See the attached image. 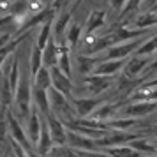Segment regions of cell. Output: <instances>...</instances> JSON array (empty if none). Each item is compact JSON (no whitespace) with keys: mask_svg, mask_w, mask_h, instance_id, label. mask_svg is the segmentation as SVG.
<instances>
[{"mask_svg":"<svg viewBox=\"0 0 157 157\" xmlns=\"http://www.w3.org/2000/svg\"><path fill=\"white\" fill-rule=\"evenodd\" d=\"M14 104L18 108V113L21 118H29L32 111V90L29 86V78L21 76L18 90L14 94Z\"/></svg>","mask_w":157,"mask_h":157,"instance_id":"obj_1","label":"cell"},{"mask_svg":"<svg viewBox=\"0 0 157 157\" xmlns=\"http://www.w3.org/2000/svg\"><path fill=\"white\" fill-rule=\"evenodd\" d=\"M138 138H141V134L131 132V131H109L106 136L95 140V143L102 150V148H111V147H120V145H129L132 140H138Z\"/></svg>","mask_w":157,"mask_h":157,"instance_id":"obj_2","label":"cell"},{"mask_svg":"<svg viewBox=\"0 0 157 157\" xmlns=\"http://www.w3.org/2000/svg\"><path fill=\"white\" fill-rule=\"evenodd\" d=\"M157 111V101H138V102H129L127 106L120 108V117L127 118H145Z\"/></svg>","mask_w":157,"mask_h":157,"instance_id":"obj_3","label":"cell"},{"mask_svg":"<svg viewBox=\"0 0 157 157\" xmlns=\"http://www.w3.org/2000/svg\"><path fill=\"white\" fill-rule=\"evenodd\" d=\"M6 118H7V124H9V138H13L14 141H18L21 147H25L32 154V143H30L27 131L20 124V120H16V117L13 113H9V111L6 113Z\"/></svg>","mask_w":157,"mask_h":157,"instance_id":"obj_4","label":"cell"},{"mask_svg":"<svg viewBox=\"0 0 157 157\" xmlns=\"http://www.w3.org/2000/svg\"><path fill=\"white\" fill-rule=\"evenodd\" d=\"M154 58L150 57H140V55H134V57L127 60V64L124 67V76L129 79H138L141 76V72H145V69H148L150 64H152Z\"/></svg>","mask_w":157,"mask_h":157,"instance_id":"obj_5","label":"cell"},{"mask_svg":"<svg viewBox=\"0 0 157 157\" xmlns=\"http://www.w3.org/2000/svg\"><path fill=\"white\" fill-rule=\"evenodd\" d=\"M72 106L76 109V117L79 120L88 118L90 115L102 104V101H99L97 97H72Z\"/></svg>","mask_w":157,"mask_h":157,"instance_id":"obj_6","label":"cell"},{"mask_svg":"<svg viewBox=\"0 0 157 157\" xmlns=\"http://www.w3.org/2000/svg\"><path fill=\"white\" fill-rule=\"evenodd\" d=\"M46 122H48L50 134H51L53 143H55V147H64V145H67V129H65L64 122L53 113L46 117Z\"/></svg>","mask_w":157,"mask_h":157,"instance_id":"obj_7","label":"cell"},{"mask_svg":"<svg viewBox=\"0 0 157 157\" xmlns=\"http://www.w3.org/2000/svg\"><path fill=\"white\" fill-rule=\"evenodd\" d=\"M83 83L86 85V90L92 95H99V94L106 92L109 86L115 83V78L111 76H99V74H88L83 78Z\"/></svg>","mask_w":157,"mask_h":157,"instance_id":"obj_8","label":"cell"},{"mask_svg":"<svg viewBox=\"0 0 157 157\" xmlns=\"http://www.w3.org/2000/svg\"><path fill=\"white\" fill-rule=\"evenodd\" d=\"M71 14L72 11H64V13L57 14L53 20V34L51 36L58 46L65 44V32H67V27L71 25Z\"/></svg>","mask_w":157,"mask_h":157,"instance_id":"obj_9","label":"cell"},{"mask_svg":"<svg viewBox=\"0 0 157 157\" xmlns=\"http://www.w3.org/2000/svg\"><path fill=\"white\" fill-rule=\"evenodd\" d=\"M51 86L72 101V81L69 76H65L64 72L58 69L57 65L51 67Z\"/></svg>","mask_w":157,"mask_h":157,"instance_id":"obj_10","label":"cell"},{"mask_svg":"<svg viewBox=\"0 0 157 157\" xmlns=\"http://www.w3.org/2000/svg\"><path fill=\"white\" fill-rule=\"evenodd\" d=\"M43 115L39 113V109L36 106H32V111H30V117L27 118V136H29L30 143L36 147V143L39 141V136H41V129H43Z\"/></svg>","mask_w":157,"mask_h":157,"instance_id":"obj_11","label":"cell"},{"mask_svg":"<svg viewBox=\"0 0 157 157\" xmlns=\"http://www.w3.org/2000/svg\"><path fill=\"white\" fill-rule=\"evenodd\" d=\"M127 64V60H102L97 64L92 74H99V76H111L117 78L120 72H124V67Z\"/></svg>","mask_w":157,"mask_h":157,"instance_id":"obj_12","label":"cell"},{"mask_svg":"<svg viewBox=\"0 0 157 157\" xmlns=\"http://www.w3.org/2000/svg\"><path fill=\"white\" fill-rule=\"evenodd\" d=\"M55 143L51 140L50 134V127H48V122H46V117L43 118V129H41V136H39V141L36 143V150H37V155L44 157V155H50V152L53 150Z\"/></svg>","mask_w":157,"mask_h":157,"instance_id":"obj_13","label":"cell"},{"mask_svg":"<svg viewBox=\"0 0 157 157\" xmlns=\"http://www.w3.org/2000/svg\"><path fill=\"white\" fill-rule=\"evenodd\" d=\"M120 113V106L118 104H113V102H102L95 111H94L88 118H92V120H99V122H111L117 117V115Z\"/></svg>","mask_w":157,"mask_h":157,"instance_id":"obj_14","label":"cell"},{"mask_svg":"<svg viewBox=\"0 0 157 157\" xmlns=\"http://www.w3.org/2000/svg\"><path fill=\"white\" fill-rule=\"evenodd\" d=\"M32 99H34V106L39 109V113L43 117H48L51 115V104H50V95H48V90H43V88H36L32 90Z\"/></svg>","mask_w":157,"mask_h":157,"instance_id":"obj_15","label":"cell"},{"mask_svg":"<svg viewBox=\"0 0 157 157\" xmlns=\"http://www.w3.org/2000/svg\"><path fill=\"white\" fill-rule=\"evenodd\" d=\"M58 55H60V46L55 43V39L51 36V39L48 41L46 48L43 50V64L44 67H55L58 64Z\"/></svg>","mask_w":157,"mask_h":157,"instance_id":"obj_16","label":"cell"},{"mask_svg":"<svg viewBox=\"0 0 157 157\" xmlns=\"http://www.w3.org/2000/svg\"><path fill=\"white\" fill-rule=\"evenodd\" d=\"M104 23H106V13H104V11H99V9L90 11L88 20H86V25H85L86 36H92L97 29H102Z\"/></svg>","mask_w":157,"mask_h":157,"instance_id":"obj_17","label":"cell"},{"mask_svg":"<svg viewBox=\"0 0 157 157\" xmlns=\"http://www.w3.org/2000/svg\"><path fill=\"white\" fill-rule=\"evenodd\" d=\"M76 62H78V72H81L83 76H88L97 67L101 58L94 57V55H79V57H76Z\"/></svg>","mask_w":157,"mask_h":157,"instance_id":"obj_18","label":"cell"},{"mask_svg":"<svg viewBox=\"0 0 157 157\" xmlns=\"http://www.w3.org/2000/svg\"><path fill=\"white\" fill-rule=\"evenodd\" d=\"M129 101H157V88L154 86H138L132 94H129Z\"/></svg>","mask_w":157,"mask_h":157,"instance_id":"obj_19","label":"cell"},{"mask_svg":"<svg viewBox=\"0 0 157 157\" xmlns=\"http://www.w3.org/2000/svg\"><path fill=\"white\" fill-rule=\"evenodd\" d=\"M134 29H155L157 27V13L152 11H145L143 14L136 16V20L132 21Z\"/></svg>","mask_w":157,"mask_h":157,"instance_id":"obj_20","label":"cell"},{"mask_svg":"<svg viewBox=\"0 0 157 157\" xmlns=\"http://www.w3.org/2000/svg\"><path fill=\"white\" fill-rule=\"evenodd\" d=\"M53 20H55V16L50 18V20H46V21L43 23L41 30H39L37 43H36V46L39 48V50H44V48H46V44H48V41L51 39V34H53Z\"/></svg>","mask_w":157,"mask_h":157,"instance_id":"obj_21","label":"cell"},{"mask_svg":"<svg viewBox=\"0 0 157 157\" xmlns=\"http://www.w3.org/2000/svg\"><path fill=\"white\" fill-rule=\"evenodd\" d=\"M81 32H83V29H81V25H79L78 21H71V25L67 27V32H65V44H67L71 50L78 46L79 39H81Z\"/></svg>","mask_w":157,"mask_h":157,"instance_id":"obj_22","label":"cell"},{"mask_svg":"<svg viewBox=\"0 0 157 157\" xmlns=\"http://www.w3.org/2000/svg\"><path fill=\"white\" fill-rule=\"evenodd\" d=\"M34 81V86L36 88H43V90H50L51 88V69L50 67H41L39 72L32 78Z\"/></svg>","mask_w":157,"mask_h":157,"instance_id":"obj_23","label":"cell"},{"mask_svg":"<svg viewBox=\"0 0 157 157\" xmlns=\"http://www.w3.org/2000/svg\"><path fill=\"white\" fill-rule=\"evenodd\" d=\"M69 46L67 44H62L60 46V55H58V64L57 67L60 69V71L64 72L65 76H69L71 78L72 76V67H71V57H69Z\"/></svg>","mask_w":157,"mask_h":157,"instance_id":"obj_24","label":"cell"},{"mask_svg":"<svg viewBox=\"0 0 157 157\" xmlns=\"http://www.w3.org/2000/svg\"><path fill=\"white\" fill-rule=\"evenodd\" d=\"M109 157H143L138 150H134L129 145H120V147H111V148H102Z\"/></svg>","mask_w":157,"mask_h":157,"instance_id":"obj_25","label":"cell"},{"mask_svg":"<svg viewBox=\"0 0 157 157\" xmlns=\"http://www.w3.org/2000/svg\"><path fill=\"white\" fill-rule=\"evenodd\" d=\"M129 147H132L134 150H138L143 155H157V147L152 145L148 140H143V138H138V140H132L129 143Z\"/></svg>","mask_w":157,"mask_h":157,"instance_id":"obj_26","label":"cell"},{"mask_svg":"<svg viewBox=\"0 0 157 157\" xmlns=\"http://www.w3.org/2000/svg\"><path fill=\"white\" fill-rule=\"evenodd\" d=\"M43 65H44V64H43V50H39L37 46H34V48L30 50V62H29L30 76L34 78Z\"/></svg>","mask_w":157,"mask_h":157,"instance_id":"obj_27","label":"cell"},{"mask_svg":"<svg viewBox=\"0 0 157 157\" xmlns=\"http://www.w3.org/2000/svg\"><path fill=\"white\" fill-rule=\"evenodd\" d=\"M155 51H157V34L155 36L147 37V39L143 41V44L138 48V51H136L134 55H140V57H150V55L155 53Z\"/></svg>","mask_w":157,"mask_h":157,"instance_id":"obj_28","label":"cell"},{"mask_svg":"<svg viewBox=\"0 0 157 157\" xmlns=\"http://www.w3.org/2000/svg\"><path fill=\"white\" fill-rule=\"evenodd\" d=\"M7 78H9V85H11V88H13V92L16 94L18 85H20V79H21V72H20V60H18L16 57H14V60H13V65H11V71H9Z\"/></svg>","mask_w":157,"mask_h":157,"instance_id":"obj_29","label":"cell"},{"mask_svg":"<svg viewBox=\"0 0 157 157\" xmlns=\"http://www.w3.org/2000/svg\"><path fill=\"white\" fill-rule=\"evenodd\" d=\"M141 6H143V0H127L125 7L122 9L120 16H118V23H120V21H125V18H127L131 13H134L138 7H141Z\"/></svg>","mask_w":157,"mask_h":157,"instance_id":"obj_30","label":"cell"},{"mask_svg":"<svg viewBox=\"0 0 157 157\" xmlns=\"http://www.w3.org/2000/svg\"><path fill=\"white\" fill-rule=\"evenodd\" d=\"M9 140V124L7 118H0V145Z\"/></svg>","mask_w":157,"mask_h":157,"instance_id":"obj_31","label":"cell"},{"mask_svg":"<svg viewBox=\"0 0 157 157\" xmlns=\"http://www.w3.org/2000/svg\"><path fill=\"white\" fill-rule=\"evenodd\" d=\"M108 2H109V7L113 11H118V13H122V9L127 4V0H108Z\"/></svg>","mask_w":157,"mask_h":157,"instance_id":"obj_32","label":"cell"},{"mask_svg":"<svg viewBox=\"0 0 157 157\" xmlns=\"http://www.w3.org/2000/svg\"><path fill=\"white\" fill-rule=\"evenodd\" d=\"M11 43V32H4V34H0V50L4 48V46H7Z\"/></svg>","mask_w":157,"mask_h":157,"instance_id":"obj_33","label":"cell"},{"mask_svg":"<svg viewBox=\"0 0 157 157\" xmlns=\"http://www.w3.org/2000/svg\"><path fill=\"white\" fill-rule=\"evenodd\" d=\"M65 2H67V0H55L51 7H53V9H55V11H57V13H58V11H60V9H62V7H64V6H65Z\"/></svg>","mask_w":157,"mask_h":157,"instance_id":"obj_34","label":"cell"},{"mask_svg":"<svg viewBox=\"0 0 157 157\" xmlns=\"http://www.w3.org/2000/svg\"><path fill=\"white\" fill-rule=\"evenodd\" d=\"M155 4H157V0H147V4H143L141 7L145 9V11H148V9L152 7V6H155Z\"/></svg>","mask_w":157,"mask_h":157,"instance_id":"obj_35","label":"cell"},{"mask_svg":"<svg viewBox=\"0 0 157 157\" xmlns=\"http://www.w3.org/2000/svg\"><path fill=\"white\" fill-rule=\"evenodd\" d=\"M143 85H145V86H154V88H157V78H154V79H148V81H145Z\"/></svg>","mask_w":157,"mask_h":157,"instance_id":"obj_36","label":"cell"},{"mask_svg":"<svg viewBox=\"0 0 157 157\" xmlns=\"http://www.w3.org/2000/svg\"><path fill=\"white\" fill-rule=\"evenodd\" d=\"M148 71H157V55L154 57V60H152V64H150Z\"/></svg>","mask_w":157,"mask_h":157,"instance_id":"obj_37","label":"cell"},{"mask_svg":"<svg viewBox=\"0 0 157 157\" xmlns=\"http://www.w3.org/2000/svg\"><path fill=\"white\" fill-rule=\"evenodd\" d=\"M81 2H83V0H76V4H74V6L71 7V11H72V13H74V11H76V9L79 7V6H81Z\"/></svg>","mask_w":157,"mask_h":157,"instance_id":"obj_38","label":"cell"},{"mask_svg":"<svg viewBox=\"0 0 157 157\" xmlns=\"http://www.w3.org/2000/svg\"><path fill=\"white\" fill-rule=\"evenodd\" d=\"M41 2H43V4H44V6H46V7H51L55 0H41Z\"/></svg>","mask_w":157,"mask_h":157,"instance_id":"obj_39","label":"cell"},{"mask_svg":"<svg viewBox=\"0 0 157 157\" xmlns=\"http://www.w3.org/2000/svg\"><path fill=\"white\" fill-rule=\"evenodd\" d=\"M148 11H152V13H157V4H155V6H152V7L148 9Z\"/></svg>","mask_w":157,"mask_h":157,"instance_id":"obj_40","label":"cell"},{"mask_svg":"<svg viewBox=\"0 0 157 157\" xmlns=\"http://www.w3.org/2000/svg\"><path fill=\"white\" fill-rule=\"evenodd\" d=\"M6 60H7V58H4V57H0V67H2V65H4V62H6Z\"/></svg>","mask_w":157,"mask_h":157,"instance_id":"obj_41","label":"cell"},{"mask_svg":"<svg viewBox=\"0 0 157 157\" xmlns=\"http://www.w3.org/2000/svg\"><path fill=\"white\" fill-rule=\"evenodd\" d=\"M7 157H16V155L13 154V152H9V154H7Z\"/></svg>","mask_w":157,"mask_h":157,"instance_id":"obj_42","label":"cell"},{"mask_svg":"<svg viewBox=\"0 0 157 157\" xmlns=\"http://www.w3.org/2000/svg\"><path fill=\"white\" fill-rule=\"evenodd\" d=\"M2 152H4V148H2V145H0V157H2Z\"/></svg>","mask_w":157,"mask_h":157,"instance_id":"obj_43","label":"cell"},{"mask_svg":"<svg viewBox=\"0 0 157 157\" xmlns=\"http://www.w3.org/2000/svg\"><path fill=\"white\" fill-rule=\"evenodd\" d=\"M145 157H150V155H145Z\"/></svg>","mask_w":157,"mask_h":157,"instance_id":"obj_44","label":"cell"}]
</instances>
